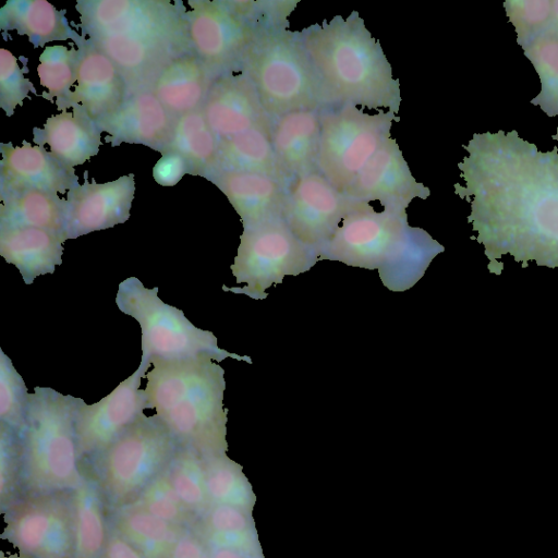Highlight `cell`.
<instances>
[{
  "instance_id": "1",
  "label": "cell",
  "mask_w": 558,
  "mask_h": 558,
  "mask_svg": "<svg viewBox=\"0 0 558 558\" xmlns=\"http://www.w3.org/2000/svg\"><path fill=\"white\" fill-rule=\"evenodd\" d=\"M458 165L473 196L468 218L485 247L488 270L500 275L499 260L511 255L527 266L558 267V153H542L515 131L474 134Z\"/></svg>"
},
{
  "instance_id": "2",
  "label": "cell",
  "mask_w": 558,
  "mask_h": 558,
  "mask_svg": "<svg viewBox=\"0 0 558 558\" xmlns=\"http://www.w3.org/2000/svg\"><path fill=\"white\" fill-rule=\"evenodd\" d=\"M301 38L318 75L326 107L386 108L396 114L400 83L384 50L356 11L303 28Z\"/></svg>"
},
{
  "instance_id": "3",
  "label": "cell",
  "mask_w": 558,
  "mask_h": 558,
  "mask_svg": "<svg viewBox=\"0 0 558 558\" xmlns=\"http://www.w3.org/2000/svg\"><path fill=\"white\" fill-rule=\"evenodd\" d=\"M146 373V408L154 409L180 447L204 457L226 453L225 371L203 355L153 359Z\"/></svg>"
},
{
  "instance_id": "4",
  "label": "cell",
  "mask_w": 558,
  "mask_h": 558,
  "mask_svg": "<svg viewBox=\"0 0 558 558\" xmlns=\"http://www.w3.org/2000/svg\"><path fill=\"white\" fill-rule=\"evenodd\" d=\"M80 400L50 387L36 386L29 393L20 433L25 495L72 492L85 477L78 468L75 436Z\"/></svg>"
},
{
  "instance_id": "5",
  "label": "cell",
  "mask_w": 558,
  "mask_h": 558,
  "mask_svg": "<svg viewBox=\"0 0 558 558\" xmlns=\"http://www.w3.org/2000/svg\"><path fill=\"white\" fill-rule=\"evenodd\" d=\"M260 102L274 120L283 114L326 107L322 85L300 32H257L242 62Z\"/></svg>"
},
{
  "instance_id": "6",
  "label": "cell",
  "mask_w": 558,
  "mask_h": 558,
  "mask_svg": "<svg viewBox=\"0 0 558 558\" xmlns=\"http://www.w3.org/2000/svg\"><path fill=\"white\" fill-rule=\"evenodd\" d=\"M158 287L145 288L140 279L130 277L120 282L116 303L119 310L133 317L142 331L141 362L153 359L178 360L209 356L216 362L227 357L252 364L250 356L231 353L218 347L216 336L195 327L175 306L158 296Z\"/></svg>"
},
{
  "instance_id": "7",
  "label": "cell",
  "mask_w": 558,
  "mask_h": 558,
  "mask_svg": "<svg viewBox=\"0 0 558 558\" xmlns=\"http://www.w3.org/2000/svg\"><path fill=\"white\" fill-rule=\"evenodd\" d=\"M180 445L157 414H142L104 451L93 457L97 484L119 509L132 504L162 473Z\"/></svg>"
},
{
  "instance_id": "8",
  "label": "cell",
  "mask_w": 558,
  "mask_h": 558,
  "mask_svg": "<svg viewBox=\"0 0 558 558\" xmlns=\"http://www.w3.org/2000/svg\"><path fill=\"white\" fill-rule=\"evenodd\" d=\"M319 118L318 171L343 193L400 121L392 111L369 114L353 105L324 107Z\"/></svg>"
},
{
  "instance_id": "9",
  "label": "cell",
  "mask_w": 558,
  "mask_h": 558,
  "mask_svg": "<svg viewBox=\"0 0 558 558\" xmlns=\"http://www.w3.org/2000/svg\"><path fill=\"white\" fill-rule=\"evenodd\" d=\"M319 260L318 252L300 241L283 218L243 228L236 256L231 265L236 283L243 287H222L225 291L264 300L271 286L286 276H298Z\"/></svg>"
},
{
  "instance_id": "10",
  "label": "cell",
  "mask_w": 558,
  "mask_h": 558,
  "mask_svg": "<svg viewBox=\"0 0 558 558\" xmlns=\"http://www.w3.org/2000/svg\"><path fill=\"white\" fill-rule=\"evenodd\" d=\"M81 35H126L192 52L184 4L162 0H80Z\"/></svg>"
},
{
  "instance_id": "11",
  "label": "cell",
  "mask_w": 558,
  "mask_h": 558,
  "mask_svg": "<svg viewBox=\"0 0 558 558\" xmlns=\"http://www.w3.org/2000/svg\"><path fill=\"white\" fill-rule=\"evenodd\" d=\"M3 536L33 558H76L72 492L19 498L7 508Z\"/></svg>"
},
{
  "instance_id": "12",
  "label": "cell",
  "mask_w": 558,
  "mask_h": 558,
  "mask_svg": "<svg viewBox=\"0 0 558 558\" xmlns=\"http://www.w3.org/2000/svg\"><path fill=\"white\" fill-rule=\"evenodd\" d=\"M408 226L407 211L386 208L376 211L369 203H364L344 217L320 248L319 260L378 270L399 245Z\"/></svg>"
},
{
  "instance_id": "13",
  "label": "cell",
  "mask_w": 558,
  "mask_h": 558,
  "mask_svg": "<svg viewBox=\"0 0 558 558\" xmlns=\"http://www.w3.org/2000/svg\"><path fill=\"white\" fill-rule=\"evenodd\" d=\"M364 203L339 191L317 170L290 183L283 220L300 241L319 255L344 217Z\"/></svg>"
},
{
  "instance_id": "14",
  "label": "cell",
  "mask_w": 558,
  "mask_h": 558,
  "mask_svg": "<svg viewBox=\"0 0 558 558\" xmlns=\"http://www.w3.org/2000/svg\"><path fill=\"white\" fill-rule=\"evenodd\" d=\"M187 4L192 52L218 76L240 72L243 56L257 32L226 0H197Z\"/></svg>"
},
{
  "instance_id": "15",
  "label": "cell",
  "mask_w": 558,
  "mask_h": 558,
  "mask_svg": "<svg viewBox=\"0 0 558 558\" xmlns=\"http://www.w3.org/2000/svg\"><path fill=\"white\" fill-rule=\"evenodd\" d=\"M150 363L137 369L100 401L86 404L80 400L75 417V436L80 459L104 451L144 414L146 397L140 389Z\"/></svg>"
},
{
  "instance_id": "16",
  "label": "cell",
  "mask_w": 558,
  "mask_h": 558,
  "mask_svg": "<svg viewBox=\"0 0 558 558\" xmlns=\"http://www.w3.org/2000/svg\"><path fill=\"white\" fill-rule=\"evenodd\" d=\"M344 194L361 202H379L386 209L407 211L413 199H426L430 191L414 178L397 141L390 136Z\"/></svg>"
},
{
  "instance_id": "17",
  "label": "cell",
  "mask_w": 558,
  "mask_h": 558,
  "mask_svg": "<svg viewBox=\"0 0 558 558\" xmlns=\"http://www.w3.org/2000/svg\"><path fill=\"white\" fill-rule=\"evenodd\" d=\"M134 193L132 173L105 183L85 181L75 185L65 198V239L124 223L130 218Z\"/></svg>"
},
{
  "instance_id": "18",
  "label": "cell",
  "mask_w": 558,
  "mask_h": 558,
  "mask_svg": "<svg viewBox=\"0 0 558 558\" xmlns=\"http://www.w3.org/2000/svg\"><path fill=\"white\" fill-rule=\"evenodd\" d=\"M175 122L153 90L144 89L128 95L118 111L97 124L108 133L106 141L111 146L141 144L163 154L171 145Z\"/></svg>"
},
{
  "instance_id": "19",
  "label": "cell",
  "mask_w": 558,
  "mask_h": 558,
  "mask_svg": "<svg viewBox=\"0 0 558 558\" xmlns=\"http://www.w3.org/2000/svg\"><path fill=\"white\" fill-rule=\"evenodd\" d=\"M201 110L219 141L272 121L241 71L219 75Z\"/></svg>"
},
{
  "instance_id": "20",
  "label": "cell",
  "mask_w": 558,
  "mask_h": 558,
  "mask_svg": "<svg viewBox=\"0 0 558 558\" xmlns=\"http://www.w3.org/2000/svg\"><path fill=\"white\" fill-rule=\"evenodd\" d=\"M74 44L78 62L72 108L81 106L99 123L123 105L128 97L126 84L116 64L89 39L81 35Z\"/></svg>"
},
{
  "instance_id": "21",
  "label": "cell",
  "mask_w": 558,
  "mask_h": 558,
  "mask_svg": "<svg viewBox=\"0 0 558 558\" xmlns=\"http://www.w3.org/2000/svg\"><path fill=\"white\" fill-rule=\"evenodd\" d=\"M0 151V192L40 189L65 194L78 184L74 168L59 161L44 146L1 143Z\"/></svg>"
},
{
  "instance_id": "22",
  "label": "cell",
  "mask_w": 558,
  "mask_h": 558,
  "mask_svg": "<svg viewBox=\"0 0 558 558\" xmlns=\"http://www.w3.org/2000/svg\"><path fill=\"white\" fill-rule=\"evenodd\" d=\"M205 179L213 182L240 216L243 228L283 218L289 185L262 173L216 171Z\"/></svg>"
},
{
  "instance_id": "23",
  "label": "cell",
  "mask_w": 558,
  "mask_h": 558,
  "mask_svg": "<svg viewBox=\"0 0 558 558\" xmlns=\"http://www.w3.org/2000/svg\"><path fill=\"white\" fill-rule=\"evenodd\" d=\"M87 39L116 64L126 84L128 95L150 89L167 64L189 53L167 44L126 35Z\"/></svg>"
},
{
  "instance_id": "24",
  "label": "cell",
  "mask_w": 558,
  "mask_h": 558,
  "mask_svg": "<svg viewBox=\"0 0 558 558\" xmlns=\"http://www.w3.org/2000/svg\"><path fill=\"white\" fill-rule=\"evenodd\" d=\"M320 109L299 110L272 120L271 142L286 179L318 170Z\"/></svg>"
},
{
  "instance_id": "25",
  "label": "cell",
  "mask_w": 558,
  "mask_h": 558,
  "mask_svg": "<svg viewBox=\"0 0 558 558\" xmlns=\"http://www.w3.org/2000/svg\"><path fill=\"white\" fill-rule=\"evenodd\" d=\"M101 129L78 105L49 117L43 129L34 128V141L48 145L50 153L70 168L96 156L101 146Z\"/></svg>"
},
{
  "instance_id": "26",
  "label": "cell",
  "mask_w": 558,
  "mask_h": 558,
  "mask_svg": "<svg viewBox=\"0 0 558 558\" xmlns=\"http://www.w3.org/2000/svg\"><path fill=\"white\" fill-rule=\"evenodd\" d=\"M217 77L196 54L189 52L167 64L150 89L178 119L202 109Z\"/></svg>"
},
{
  "instance_id": "27",
  "label": "cell",
  "mask_w": 558,
  "mask_h": 558,
  "mask_svg": "<svg viewBox=\"0 0 558 558\" xmlns=\"http://www.w3.org/2000/svg\"><path fill=\"white\" fill-rule=\"evenodd\" d=\"M63 234L34 227L0 228V255L14 265L26 284L53 274L62 264Z\"/></svg>"
},
{
  "instance_id": "28",
  "label": "cell",
  "mask_w": 558,
  "mask_h": 558,
  "mask_svg": "<svg viewBox=\"0 0 558 558\" xmlns=\"http://www.w3.org/2000/svg\"><path fill=\"white\" fill-rule=\"evenodd\" d=\"M65 12L46 0H12L0 9V28L27 36L35 48L51 41L75 43L81 34L71 27Z\"/></svg>"
},
{
  "instance_id": "29",
  "label": "cell",
  "mask_w": 558,
  "mask_h": 558,
  "mask_svg": "<svg viewBox=\"0 0 558 558\" xmlns=\"http://www.w3.org/2000/svg\"><path fill=\"white\" fill-rule=\"evenodd\" d=\"M272 121L220 140L213 172H253L274 177L290 185L282 173L271 142ZM209 173V174H210Z\"/></svg>"
},
{
  "instance_id": "30",
  "label": "cell",
  "mask_w": 558,
  "mask_h": 558,
  "mask_svg": "<svg viewBox=\"0 0 558 558\" xmlns=\"http://www.w3.org/2000/svg\"><path fill=\"white\" fill-rule=\"evenodd\" d=\"M0 228L34 227L64 235L65 198L58 193L23 189L0 192Z\"/></svg>"
},
{
  "instance_id": "31",
  "label": "cell",
  "mask_w": 558,
  "mask_h": 558,
  "mask_svg": "<svg viewBox=\"0 0 558 558\" xmlns=\"http://www.w3.org/2000/svg\"><path fill=\"white\" fill-rule=\"evenodd\" d=\"M445 247L424 229L407 227L402 240L378 269L381 282L391 291H405L413 287L425 274L436 255Z\"/></svg>"
},
{
  "instance_id": "32",
  "label": "cell",
  "mask_w": 558,
  "mask_h": 558,
  "mask_svg": "<svg viewBox=\"0 0 558 558\" xmlns=\"http://www.w3.org/2000/svg\"><path fill=\"white\" fill-rule=\"evenodd\" d=\"M114 531L145 558H168L180 537L190 529L125 506L117 509Z\"/></svg>"
},
{
  "instance_id": "33",
  "label": "cell",
  "mask_w": 558,
  "mask_h": 558,
  "mask_svg": "<svg viewBox=\"0 0 558 558\" xmlns=\"http://www.w3.org/2000/svg\"><path fill=\"white\" fill-rule=\"evenodd\" d=\"M89 477H84L72 490L76 558H101L108 537L101 490Z\"/></svg>"
},
{
  "instance_id": "34",
  "label": "cell",
  "mask_w": 558,
  "mask_h": 558,
  "mask_svg": "<svg viewBox=\"0 0 558 558\" xmlns=\"http://www.w3.org/2000/svg\"><path fill=\"white\" fill-rule=\"evenodd\" d=\"M218 146V137L202 110H197L177 119L168 151L181 154L190 166L191 174L206 178L215 167Z\"/></svg>"
},
{
  "instance_id": "35",
  "label": "cell",
  "mask_w": 558,
  "mask_h": 558,
  "mask_svg": "<svg viewBox=\"0 0 558 558\" xmlns=\"http://www.w3.org/2000/svg\"><path fill=\"white\" fill-rule=\"evenodd\" d=\"M167 472L178 496L197 522L213 506L206 484L205 457L180 447Z\"/></svg>"
},
{
  "instance_id": "36",
  "label": "cell",
  "mask_w": 558,
  "mask_h": 558,
  "mask_svg": "<svg viewBox=\"0 0 558 558\" xmlns=\"http://www.w3.org/2000/svg\"><path fill=\"white\" fill-rule=\"evenodd\" d=\"M78 51L74 47L47 46L39 56L37 73L46 93L43 96L52 101L59 110L72 108L73 84L76 82Z\"/></svg>"
},
{
  "instance_id": "37",
  "label": "cell",
  "mask_w": 558,
  "mask_h": 558,
  "mask_svg": "<svg viewBox=\"0 0 558 558\" xmlns=\"http://www.w3.org/2000/svg\"><path fill=\"white\" fill-rule=\"evenodd\" d=\"M519 43L541 77V93L532 102L547 114L558 116V37L539 31Z\"/></svg>"
},
{
  "instance_id": "38",
  "label": "cell",
  "mask_w": 558,
  "mask_h": 558,
  "mask_svg": "<svg viewBox=\"0 0 558 558\" xmlns=\"http://www.w3.org/2000/svg\"><path fill=\"white\" fill-rule=\"evenodd\" d=\"M128 506L144 510L177 525L193 529L196 523V519L174 490L167 469L145 487L136 500Z\"/></svg>"
},
{
  "instance_id": "39",
  "label": "cell",
  "mask_w": 558,
  "mask_h": 558,
  "mask_svg": "<svg viewBox=\"0 0 558 558\" xmlns=\"http://www.w3.org/2000/svg\"><path fill=\"white\" fill-rule=\"evenodd\" d=\"M28 398L22 376L0 349V423L21 433L26 420Z\"/></svg>"
},
{
  "instance_id": "40",
  "label": "cell",
  "mask_w": 558,
  "mask_h": 558,
  "mask_svg": "<svg viewBox=\"0 0 558 558\" xmlns=\"http://www.w3.org/2000/svg\"><path fill=\"white\" fill-rule=\"evenodd\" d=\"M206 484L214 505H238L244 499L238 465L226 453L205 457Z\"/></svg>"
},
{
  "instance_id": "41",
  "label": "cell",
  "mask_w": 558,
  "mask_h": 558,
  "mask_svg": "<svg viewBox=\"0 0 558 558\" xmlns=\"http://www.w3.org/2000/svg\"><path fill=\"white\" fill-rule=\"evenodd\" d=\"M22 485V446L20 433L0 423V499L2 507L17 500Z\"/></svg>"
},
{
  "instance_id": "42",
  "label": "cell",
  "mask_w": 558,
  "mask_h": 558,
  "mask_svg": "<svg viewBox=\"0 0 558 558\" xmlns=\"http://www.w3.org/2000/svg\"><path fill=\"white\" fill-rule=\"evenodd\" d=\"M227 4L256 32L288 28L298 0H226Z\"/></svg>"
},
{
  "instance_id": "43",
  "label": "cell",
  "mask_w": 558,
  "mask_h": 558,
  "mask_svg": "<svg viewBox=\"0 0 558 558\" xmlns=\"http://www.w3.org/2000/svg\"><path fill=\"white\" fill-rule=\"evenodd\" d=\"M33 92V83L25 77L17 58L8 49H0V107L11 117L16 106Z\"/></svg>"
},
{
  "instance_id": "44",
  "label": "cell",
  "mask_w": 558,
  "mask_h": 558,
  "mask_svg": "<svg viewBox=\"0 0 558 558\" xmlns=\"http://www.w3.org/2000/svg\"><path fill=\"white\" fill-rule=\"evenodd\" d=\"M508 15L515 26L519 38H527L542 31L550 19L551 2L519 1L507 2Z\"/></svg>"
},
{
  "instance_id": "45",
  "label": "cell",
  "mask_w": 558,
  "mask_h": 558,
  "mask_svg": "<svg viewBox=\"0 0 558 558\" xmlns=\"http://www.w3.org/2000/svg\"><path fill=\"white\" fill-rule=\"evenodd\" d=\"M185 174H191L190 166L181 154L173 150L161 154L153 168L154 180L162 186L175 185Z\"/></svg>"
},
{
  "instance_id": "46",
  "label": "cell",
  "mask_w": 558,
  "mask_h": 558,
  "mask_svg": "<svg viewBox=\"0 0 558 558\" xmlns=\"http://www.w3.org/2000/svg\"><path fill=\"white\" fill-rule=\"evenodd\" d=\"M168 558H211L207 544L189 529L177 542Z\"/></svg>"
},
{
  "instance_id": "47",
  "label": "cell",
  "mask_w": 558,
  "mask_h": 558,
  "mask_svg": "<svg viewBox=\"0 0 558 558\" xmlns=\"http://www.w3.org/2000/svg\"><path fill=\"white\" fill-rule=\"evenodd\" d=\"M104 558H145L131 543L118 533L108 536Z\"/></svg>"
},
{
  "instance_id": "48",
  "label": "cell",
  "mask_w": 558,
  "mask_h": 558,
  "mask_svg": "<svg viewBox=\"0 0 558 558\" xmlns=\"http://www.w3.org/2000/svg\"><path fill=\"white\" fill-rule=\"evenodd\" d=\"M551 5L550 19L542 31H546L558 37V1L553 2Z\"/></svg>"
},
{
  "instance_id": "49",
  "label": "cell",
  "mask_w": 558,
  "mask_h": 558,
  "mask_svg": "<svg viewBox=\"0 0 558 558\" xmlns=\"http://www.w3.org/2000/svg\"><path fill=\"white\" fill-rule=\"evenodd\" d=\"M0 558H33L24 553L17 551L13 554H7L4 551L0 553Z\"/></svg>"
},
{
  "instance_id": "50",
  "label": "cell",
  "mask_w": 558,
  "mask_h": 558,
  "mask_svg": "<svg viewBox=\"0 0 558 558\" xmlns=\"http://www.w3.org/2000/svg\"><path fill=\"white\" fill-rule=\"evenodd\" d=\"M101 558H104V557H101Z\"/></svg>"
}]
</instances>
